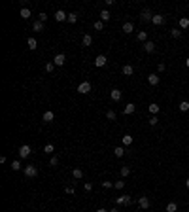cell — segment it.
<instances>
[{
    "label": "cell",
    "mask_w": 189,
    "mask_h": 212,
    "mask_svg": "<svg viewBox=\"0 0 189 212\" xmlns=\"http://www.w3.org/2000/svg\"><path fill=\"white\" fill-rule=\"evenodd\" d=\"M131 174V169L129 167H121V176H129Z\"/></svg>",
    "instance_id": "cell-36"
},
{
    "label": "cell",
    "mask_w": 189,
    "mask_h": 212,
    "mask_svg": "<svg viewBox=\"0 0 189 212\" xmlns=\"http://www.w3.org/2000/svg\"><path fill=\"white\" fill-rule=\"evenodd\" d=\"M96 212H108V210H106V208H98Z\"/></svg>",
    "instance_id": "cell-48"
},
{
    "label": "cell",
    "mask_w": 189,
    "mask_h": 212,
    "mask_svg": "<svg viewBox=\"0 0 189 212\" xmlns=\"http://www.w3.org/2000/svg\"><path fill=\"white\" fill-rule=\"evenodd\" d=\"M178 25H180V29H187V27H189V17H182Z\"/></svg>",
    "instance_id": "cell-24"
},
{
    "label": "cell",
    "mask_w": 189,
    "mask_h": 212,
    "mask_svg": "<svg viewBox=\"0 0 189 212\" xmlns=\"http://www.w3.org/2000/svg\"><path fill=\"white\" fill-rule=\"evenodd\" d=\"M132 30H134V25H132L131 21H127V23H123V32L125 34H131Z\"/></svg>",
    "instance_id": "cell-14"
},
{
    "label": "cell",
    "mask_w": 189,
    "mask_h": 212,
    "mask_svg": "<svg viewBox=\"0 0 189 212\" xmlns=\"http://www.w3.org/2000/svg\"><path fill=\"white\" fill-rule=\"evenodd\" d=\"M151 17H153V13H151L150 10H144L142 13H140V19H142V21H151Z\"/></svg>",
    "instance_id": "cell-12"
},
{
    "label": "cell",
    "mask_w": 189,
    "mask_h": 212,
    "mask_svg": "<svg viewBox=\"0 0 189 212\" xmlns=\"http://www.w3.org/2000/svg\"><path fill=\"white\" fill-rule=\"evenodd\" d=\"M93 44V38H91V34H85L83 36V46H91Z\"/></svg>",
    "instance_id": "cell-30"
},
{
    "label": "cell",
    "mask_w": 189,
    "mask_h": 212,
    "mask_svg": "<svg viewBox=\"0 0 189 212\" xmlns=\"http://www.w3.org/2000/svg\"><path fill=\"white\" fill-rule=\"evenodd\" d=\"M138 205H140V208L146 210V208H150L151 203H150V199H148V197H140V199H138Z\"/></svg>",
    "instance_id": "cell-10"
},
{
    "label": "cell",
    "mask_w": 189,
    "mask_h": 212,
    "mask_svg": "<svg viewBox=\"0 0 189 212\" xmlns=\"http://www.w3.org/2000/svg\"><path fill=\"white\" fill-rule=\"evenodd\" d=\"M53 68H55V63H47L46 65V72H53Z\"/></svg>",
    "instance_id": "cell-40"
},
{
    "label": "cell",
    "mask_w": 189,
    "mask_h": 212,
    "mask_svg": "<svg viewBox=\"0 0 189 212\" xmlns=\"http://www.w3.org/2000/svg\"><path fill=\"white\" fill-rule=\"evenodd\" d=\"M83 187H85V191H91V189H93V184H89V182H85V186H83Z\"/></svg>",
    "instance_id": "cell-45"
},
{
    "label": "cell",
    "mask_w": 189,
    "mask_h": 212,
    "mask_svg": "<svg viewBox=\"0 0 189 212\" xmlns=\"http://www.w3.org/2000/svg\"><path fill=\"white\" fill-rule=\"evenodd\" d=\"M148 110H150V114H153V116H157L159 112H161V108H159V104H155V102H151L150 106H148Z\"/></svg>",
    "instance_id": "cell-15"
},
{
    "label": "cell",
    "mask_w": 189,
    "mask_h": 212,
    "mask_svg": "<svg viewBox=\"0 0 189 212\" xmlns=\"http://www.w3.org/2000/svg\"><path fill=\"white\" fill-rule=\"evenodd\" d=\"M11 169H13V170H19V169H21V161H19V159L11 161Z\"/></svg>",
    "instance_id": "cell-33"
},
{
    "label": "cell",
    "mask_w": 189,
    "mask_h": 212,
    "mask_svg": "<svg viewBox=\"0 0 189 212\" xmlns=\"http://www.w3.org/2000/svg\"><path fill=\"white\" fill-rule=\"evenodd\" d=\"M55 19H57V21H66L68 13H66V11H63V10H57V11H55Z\"/></svg>",
    "instance_id": "cell-9"
},
{
    "label": "cell",
    "mask_w": 189,
    "mask_h": 212,
    "mask_svg": "<svg viewBox=\"0 0 189 212\" xmlns=\"http://www.w3.org/2000/svg\"><path fill=\"white\" fill-rule=\"evenodd\" d=\"M170 36H172V38H180V36H182V30H180V29H172L170 30Z\"/></svg>",
    "instance_id": "cell-32"
},
{
    "label": "cell",
    "mask_w": 189,
    "mask_h": 212,
    "mask_svg": "<svg viewBox=\"0 0 189 212\" xmlns=\"http://www.w3.org/2000/svg\"><path fill=\"white\" fill-rule=\"evenodd\" d=\"M27 46H29V49H36V47H38L36 38H29V40H27Z\"/></svg>",
    "instance_id": "cell-21"
},
{
    "label": "cell",
    "mask_w": 189,
    "mask_h": 212,
    "mask_svg": "<svg viewBox=\"0 0 189 212\" xmlns=\"http://www.w3.org/2000/svg\"><path fill=\"white\" fill-rule=\"evenodd\" d=\"M136 38H138V42H144V44H146L148 42V32H146V30H140Z\"/></svg>",
    "instance_id": "cell-20"
},
{
    "label": "cell",
    "mask_w": 189,
    "mask_h": 212,
    "mask_svg": "<svg viewBox=\"0 0 189 212\" xmlns=\"http://www.w3.org/2000/svg\"><path fill=\"white\" fill-rule=\"evenodd\" d=\"M185 66H189V57H187V59H185Z\"/></svg>",
    "instance_id": "cell-50"
},
{
    "label": "cell",
    "mask_w": 189,
    "mask_h": 212,
    "mask_svg": "<svg viewBox=\"0 0 189 212\" xmlns=\"http://www.w3.org/2000/svg\"><path fill=\"white\" fill-rule=\"evenodd\" d=\"M106 118L110 119V121H114V119H117V114H115L114 110H108V112H106Z\"/></svg>",
    "instance_id": "cell-28"
},
{
    "label": "cell",
    "mask_w": 189,
    "mask_h": 212,
    "mask_svg": "<svg viewBox=\"0 0 189 212\" xmlns=\"http://www.w3.org/2000/svg\"><path fill=\"white\" fill-rule=\"evenodd\" d=\"M32 30H36V32H42V30H44V23H42V21H34V23H32Z\"/></svg>",
    "instance_id": "cell-17"
},
{
    "label": "cell",
    "mask_w": 189,
    "mask_h": 212,
    "mask_svg": "<svg viewBox=\"0 0 189 212\" xmlns=\"http://www.w3.org/2000/svg\"><path fill=\"white\" fill-rule=\"evenodd\" d=\"M151 23H153V25H164V15H161V13H157V15H153V17H151Z\"/></svg>",
    "instance_id": "cell-7"
},
{
    "label": "cell",
    "mask_w": 189,
    "mask_h": 212,
    "mask_svg": "<svg viewBox=\"0 0 189 212\" xmlns=\"http://www.w3.org/2000/svg\"><path fill=\"white\" fill-rule=\"evenodd\" d=\"M121 140H123V144H125V146H131V144H132V137H131V135H123Z\"/></svg>",
    "instance_id": "cell-26"
},
{
    "label": "cell",
    "mask_w": 189,
    "mask_h": 212,
    "mask_svg": "<svg viewBox=\"0 0 189 212\" xmlns=\"http://www.w3.org/2000/svg\"><path fill=\"white\" fill-rule=\"evenodd\" d=\"M178 210V205H176V203H168L167 205V212H176Z\"/></svg>",
    "instance_id": "cell-29"
},
{
    "label": "cell",
    "mask_w": 189,
    "mask_h": 212,
    "mask_svg": "<svg viewBox=\"0 0 189 212\" xmlns=\"http://www.w3.org/2000/svg\"><path fill=\"white\" fill-rule=\"evenodd\" d=\"M42 119H44V123H51L55 119V114H53V112H46V114L42 116Z\"/></svg>",
    "instance_id": "cell-13"
},
{
    "label": "cell",
    "mask_w": 189,
    "mask_h": 212,
    "mask_svg": "<svg viewBox=\"0 0 189 212\" xmlns=\"http://www.w3.org/2000/svg\"><path fill=\"white\" fill-rule=\"evenodd\" d=\"M132 72H134V66L132 65H125L123 66V74L125 76H132Z\"/></svg>",
    "instance_id": "cell-19"
},
{
    "label": "cell",
    "mask_w": 189,
    "mask_h": 212,
    "mask_svg": "<svg viewBox=\"0 0 189 212\" xmlns=\"http://www.w3.org/2000/svg\"><path fill=\"white\" fill-rule=\"evenodd\" d=\"M30 154H32V150H30L29 144H23V146H19V157H21V159H27Z\"/></svg>",
    "instance_id": "cell-2"
},
{
    "label": "cell",
    "mask_w": 189,
    "mask_h": 212,
    "mask_svg": "<svg viewBox=\"0 0 189 212\" xmlns=\"http://www.w3.org/2000/svg\"><path fill=\"white\" fill-rule=\"evenodd\" d=\"M185 187H187V189H189V178L185 180Z\"/></svg>",
    "instance_id": "cell-47"
},
{
    "label": "cell",
    "mask_w": 189,
    "mask_h": 212,
    "mask_svg": "<svg viewBox=\"0 0 189 212\" xmlns=\"http://www.w3.org/2000/svg\"><path fill=\"white\" fill-rule=\"evenodd\" d=\"M78 93H82V95L91 93V83H89V82H82V83L78 85Z\"/></svg>",
    "instance_id": "cell-3"
},
{
    "label": "cell",
    "mask_w": 189,
    "mask_h": 212,
    "mask_svg": "<svg viewBox=\"0 0 189 212\" xmlns=\"http://www.w3.org/2000/svg\"><path fill=\"white\" fill-rule=\"evenodd\" d=\"M102 187H106V189H110V187H114V182H102Z\"/></svg>",
    "instance_id": "cell-42"
},
{
    "label": "cell",
    "mask_w": 189,
    "mask_h": 212,
    "mask_svg": "<svg viewBox=\"0 0 189 212\" xmlns=\"http://www.w3.org/2000/svg\"><path fill=\"white\" fill-rule=\"evenodd\" d=\"M19 15H21L23 19H29V17H30V10H29V8H21V11H19Z\"/></svg>",
    "instance_id": "cell-23"
},
{
    "label": "cell",
    "mask_w": 189,
    "mask_h": 212,
    "mask_svg": "<svg viewBox=\"0 0 189 212\" xmlns=\"http://www.w3.org/2000/svg\"><path fill=\"white\" fill-rule=\"evenodd\" d=\"M164 68H167V66H164V63H159V66H157V70H159V72H164Z\"/></svg>",
    "instance_id": "cell-46"
},
{
    "label": "cell",
    "mask_w": 189,
    "mask_h": 212,
    "mask_svg": "<svg viewBox=\"0 0 189 212\" xmlns=\"http://www.w3.org/2000/svg\"><path fill=\"white\" fill-rule=\"evenodd\" d=\"M46 19H47V13H44V11H42V13H40V19H38V21H46Z\"/></svg>",
    "instance_id": "cell-43"
},
{
    "label": "cell",
    "mask_w": 189,
    "mask_h": 212,
    "mask_svg": "<svg viewBox=\"0 0 189 212\" xmlns=\"http://www.w3.org/2000/svg\"><path fill=\"white\" fill-rule=\"evenodd\" d=\"M70 25H74L76 21H78V13H68V19H66Z\"/></svg>",
    "instance_id": "cell-27"
},
{
    "label": "cell",
    "mask_w": 189,
    "mask_h": 212,
    "mask_svg": "<svg viewBox=\"0 0 189 212\" xmlns=\"http://www.w3.org/2000/svg\"><path fill=\"white\" fill-rule=\"evenodd\" d=\"M157 123H159V118L157 116H151L150 118V125H157Z\"/></svg>",
    "instance_id": "cell-39"
},
{
    "label": "cell",
    "mask_w": 189,
    "mask_h": 212,
    "mask_svg": "<svg viewBox=\"0 0 189 212\" xmlns=\"http://www.w3.org/2000/svg\"><path fill=\"white\" fill-rule=\"evenodd\" d=\"M25 176L27 178H36V176H38V169H36V165H27L25 167Z\"/></svg>",
    "instance_id": "cell-1"
},
{
    "label": "cell",
    "mask_w": 189,
    "mask_h": 212,
    "mask_svg": "<svg viewBox=\"0 0 189 212\" xmlns=\"http://www.w3.org/2000/svg\"><path fill=\"white\" fill-rule=\"evenodd\" d=\"M53 63H55V66H63L64 63H66L64 53H57V55H55V59H53Z\"/></svg>",
    "instance_id": "cell-4"
},
{
    "label": "cell",
    "mask_w": 189,
    "mask_h": 212,
    "mask_svg": "<svg viewBox=\"0 0 189 212\" xmlns=\"http://www.w3.org/2000/svg\"><path fill=\"white\" fill-rule=\"evenodd\" d=\"M114 154H115V157H123V155H125V148L117 146V148L114 150Z\"/></svg>",
    "instance_id": "cell-25"
},
{
    "label": "cell",
    "mask_w": 189,
    "mask_h": 212,
    "mask_svg": "<svg viewBox=\"0 0 189 212\" xmlns=\"http://www.w3.org/2000/svg\"><path fill=\"white\" fill-rule=\"evenodd\" d=\"M134 110H136V106L132 104V102H129V104H125V108H123V114L131 116V114H134Z\"/></svg>",
    "instance_id": "cell-11"
},
{
    "label": "cell",
    "mask_w": 189,
    "mask_h": 212,
    "mask_svg": "<svg viewBox=\"0 0 189 212\" xmlns=\"http://www.w3.org/2000/svg\"><path fill=\"white\" fill-rule=\"evenodd\" d=\"M178 108H180L182 112H187V110H189V102H187V101H182V102H180V106H178Z\"/></svg>",
    "instance_id": "cell-31"
},
{
    "label": "cell",
    "mask_w": 189,
    "mask_h": 212,
    "mask_svg": "<svg viewBox=\"0 0 189 212\" xmlns=\"http://www.w3.org/2000/svg\"><path fill=\"white\" fill-rule=\"evenodd\" d=\"M53 150H55V148H53V144H47V146L44 148V151H46V154H53Z\"/></svg>",
    "instance_id": "cell-38"
},
{
    "label": "cell",
    "mask_w": 189,
    "mask_h": 212,
    "mask_svg": "<svg viewBox=\"0 0 189 212\" xmlns=\"http://www.w3.org/2000/svg\"><path fill=\"white\" fill-rule=\"evenodd\" d=\"M49 163H51V165H57V163H59V157H55V155H53V157L49 159Z\"/></svg>",
    "instance_id": "cell-44"
},
{
    "label": "cell",
    "mask_w": 189,
    "mask_h": 212,
    "mask_svg": "<svg viewBox=\"0 0 189 212\" xmlns=\"http://www.w3.org/2000/svg\"><path fill=\"white\" fill-rule=\"evenodd\" d=\"M114 187L115 189H123V187H125V182H121V180H119V182H114Z\"/></svg>",
    "instance_id": "cell-35"
},
{
    "label": "cell",
    "mask_w": 189,
    "mask_h": 212,
    "mask_svg": "<svg viewBox=\"0 0 189 212\" xmlns=\"http://www.w3.org/2000/svg\"><path fill=\"white\" fill-rule=\"evenodd\" d=\"M159 82H161V78L157 74H150L148 76V83H150V85H159Z\"/></svg>",
    "instance_id": "cell-8"
},
{
    "label": "cell",
    "mask_w": 189,
    "mask_h": 212,
    "mask_svg": "<svg viewBox=\"0 0 189 212\" xmlns=\"http://www.w3.org/2000/svg\"><path fill=\"white\" fill-rule=\"evenodd\" d=\"M123 197H125L123 205H125V206H131V205H132V197H131V195H123Z\"/></svg>",
    "instance_id": "cell-34"
},
{
    "label": "cell",
    "mask_w": 189,
    "mask_h": 212,
    "mask_svg": "<svg viewBox=\"0 0 189 212\" xmlns=\"http://www.w3.org/2000/svg\"><path fill=\"white\" fill-rule=\"evenodd\" d=\"M108 212H117V206H115V208H112V210H108Z\"/></svg>",
    "instance_id": "cell-49"
},
{
    "label": "cell",
    "mask_w": 189,
    "mask_h": 212,
    "mask_svg": "<svg viewBox=\"0 0 189 212\" xmlns=\"http://www.w3.org/2000/svg\"><path fill=\"white\" fill-rule=\"evenodd\" d=\"M112 17V13H110V11H108V10H102V11H100V21H108V19H110Z\"/></svg>",
    "instance_id": "cell-18"
},
{
    "label": "cell",
    "mask_w": 189,
    "mask_h": 212,
    "mask_svg": "<svg viewBox=\"0 0 189 212\" xmlns=\"http://www.w3.org/2000/svg\"><path fill=\"white\" fill-rule=\"evenodd\" d=\"M95 30H104V23L102 21H96L95 23Z\"/></svg>",
    "instance_id": "cell-37"
},
{
    "label": "cell",
    "mask_w": 189,
    "mask_h": 212,
    "mask_svg": "<svg viewBox=\"0 0 189 212\" xmlns=\"http://www.w3.org/2000/svg\"><path fill=\"white\" fill-rule=\"evenodd\" d=\"M144 51H148V53H153V51H155V44L148 40V42L144 44Z\"/></svg>",
    "instance_id": "cell-16"
},
{
    "label": "cell",
    "mask_w": 189,
    "mask_h": 212,
    "mask_svg": "<svg viewBox=\"0 0 189 212\" xmlns=\"http://www.w3.org/2000/svg\"><path fill=\"white\" fill-rule=\"evenodd\" d=\"M72 178H76V180L83 178V170L82 169H74V170H72Z\"/></svg>",
    "instance_id": "cell-22"
},
{
    "label": "cell",
    "mask_w": 189,
    "mask_h": 212,
    "mask_svg": "<svg viewBox=\"0 0 189 212\" xmlns=\"http://www.w3.org/2000/svg\"><path fill=\"white\" fill-rule=\"evenodd\" d=\"M64 191H66V193H68V195H74V193H76V189H74V186H68V187H66V189H64Z\"/></svg>",
    "instance_id": "cell-41"
},
{
    "label": "cell",
    "mask_w": 189,
    "mask_h": 212,
    "mask_svg": "<svg viewBox=\"0 0 189 212\" xmlns=\"http://www.w3.org/2000/svg\"><path fill=\"white\" fill-rule=\"evenodd\" d=\"M106 63H108V59L104 57V55H98V57L95 59V66H96V68H102V66H106Z\"/></svg>",
    "instance_id": "cell-5"
},
{
    "label": "cell",
    "mask_w": 189,
    "mask_h": 212,
    "mask_svg": "<svg viewBox=\"0 0 189 212\" xmlns=\"http://www.w3.org/2000/svg\"><path fill=\"white\" fill-rule=\"evenodd\" d=\"M121 97H123V95H121V91H119V89H112L110 91V99H112V101L119 102V101H121Z\"/></svg>",
    "instance_id": "cell-6"
}]
</instances>
